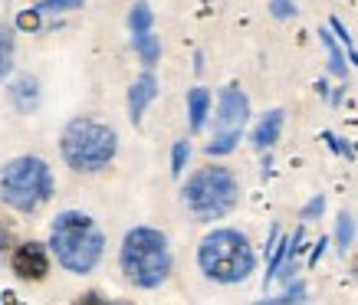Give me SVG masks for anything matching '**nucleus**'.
I'll use <instances>...</instances> for the list:
<instances>
[{
    "label": "nucleus",
    "instance_id": "f257e3e1",
    "mask_svg": "<svg viewBox=\"0 0 358 305\" xmlns=\"http://www.w3.org/2000/svg\"><path fill=\"white\" fill-rule=\"evenodd\" d=\"M50 246H53L56 260L69 273H92L96 262L102 260V233L92 223V217L79 214V210H63L50 227Z\"/></svg>",
    "mask_w": 358,
    "mask_h": 305
},
{
    "label": "nucleus",
    "instance_id": "f03ea898",
    "mask_svg": "<svg viewBox=\"0 0 358 305\" xmlns=\"http://www.w3.org/2000/svg\"><path fill=\"white\" fill-rule=\"evenodd\" d=\"M122 273L129 276L131 285L138 289H155L171 273V250L164 233L152 227H135L122 240Z\"/></svg>",
    "mask_w": 358,
    "mask_h": 305
},
{
    "label": "nucleus",
    "instance_id": "7ed1b4c3",
    "mask_svg": "<svg viewBox=\"0 0 358 305\" xmlns=\"http://www.w3.org/2000/svg\"><path fill=\"white\" fill-rule=\"evenodd\" d=\"M197 262H201V273L214 283H243L253 266H257V256H253V246L247 243L243 233L237 230H214L201 240V250H197Z\"/></svg>",
    "mask_w": 358,
    "mask_h": 305
},
{
    "label": "nucleus",
    "instance_id": "20e7f679",
    "mask_svg": "<svg viewBox=\"0 0 358 305\" xmlns=\"http://www.w3.org/2000/svg\"><path fill=\"white\" fill-rule=\"evenodd\" d=\"M63 158L73 171H99L115 158V148H119V138L109 125L102 121H92V119H76L69 121L63 131Z\"/></svg>",
    "mask_w": 358,
    "mask_h": 305
},
{
    "label": "nucleus",
    "instance_id": "39448f33",
    "mask_svg": "<svg viewBox=\"0 0 358 305\" xmlns=\"http://www.w3.org/2000/svg\"><path fill=\"white\" fill-rule=\"evenodd\" d=\"M0 194L20 214H33L36 207H43L50 194H53V174L46 161L40 158H13L3 174H0Z\"/></svg>",
    "mask_w": 358,
    "mask_h": 305
},
{
    "label": "nucleus",
    "instance_id": "423d86ee",
    "mask_svg": "<svg viewBox=\"0 0 358 305\" xmlns=\"http://www.w3.org/2000/svg\"><path fill=\"white\" fill-rule=\"evenodd\" d=\"M185 204L197 220H220L237 204V177L227 168H201L197 174L187 177Z\"/></svg>",
    "mask_w": 358,
    "mask_h": 305
},
{
    "label": "nucleus",
    "instance_id": "0eeeda50",
    "mask_svg": "<svg viewBox=\"0 0 358 305\" xmlns=\"http://www.w3.org/2000/svg\"><path fill=\"white\" fill-rule=\"evenodd\" d=\"M250 115V102L237 86H227L220 92V105H217V135L214 142L207 144V154H230L240 142V131L247 125Z\"/></svg>",
    "mask_w": 358,
    "mask_h": 305
},
{
    "label": "nucleus",
    "instance_id": "6e6552de",
    "mask_svg": "<svg viewBox=\"0 0 358 305\" xmlns=\"http://www.w3.org/2000/svg\"><path fill=\"white\" fill-rule=\"evenodd\" d=\"M13 273L20 279H43L50 273V260H46V250L40 243H23L13 253Z\"/></svg>",
    "mask_w": 358,
    "mask_h": 305
},
{
    "label": "nucleus",
    "instance_id": "1a4fd4ad",
    "mask_svg": "<svg viewBox=\"0 0 358 305\" xmlns=\"http://www.w3.org/2000/svg\"><path fill=\"white\" fill-rule=\"evenodd\" d=\"M158 96V79L152 76V73H141L135 82H131L129 89V119L138 125L141 115H145V109H148V102Z\"/></svg>",
    "mask_w": 358,
    "mask_h": 305
},
{
    "label": "nucleus",
    "instance_id": "9d476101",
    "mask_svg": "<svg viewBox=\"0 0 358 305\" xmlns=\"http://www.w3.org/2000/svg\"><path fill=\"white\" fill-rule=\"evenodd\" d=\"M280 131H282V112H280V109L266 112V115H263V121L257 125V131H253V148L266 151L270 144H276Z\"/></svg>",
    "mask_w": 358,
    "mask_h": 305
},
{
    "label": "nucleus",
    "instance_id": "9b49d317",
    "mask_svg": "<svg viewBox=\"0 0 358 305\" xmlns=\"http://www.w3.org/2000/svg\"><path fill=\"white\" fill-rule=\"evenodd\" d=\"M10 98H13V105H17L20 112H33V109H36V102H40V89H36V79H30V76L17 79V86L10 89Z\"/></svg>",
    "mask_w": 358,
    "mask_h": 305
},
{
    "label": "nucleus",
    "instance_id": "f8f14e48",
    "mask_svg": "<svg viewBox=\"0 0 358 305\" xmlns=\"http://www.w3.org/2000/svg\"><path fill=\"white\" fill-rule=\"evenodd\" d=\"M207 105H210V92L207 89H191L187 96V115H191V128L201 131L204 128V119H207Z\"/></svg>",
    "mask_w": 358,
    "mask_h": 305
},
{
    "label": "nucleus",
    "instance_id": "ddd939ff",
    "mask_svg": "<svg viewBox=\"0 0 358 305\" xmlns=\"http://www.w3.org/2000/svg\"><path fill=\"white\" fill-rule=\"evenodd\" d=\"M135 50H138V56H141V63L145 66H155L158 63V56H162V43H158V36H152V33L135 36Z\"/></svg>",
    "mask_w": 358,
    "mask_h": 305
},
{
    "label": "nucleus",
    "instance_id": "4468645a",
    "mask_svg": "<svg viewBox=\"0 0 358 305\" xmlns=\"http://www.w3.org/2000/svg\"><path fill=\"white\" fill-rule=\"evenodd\" d=\"M319 36H322V46L329 50V69H332L336 76H345V59H342V53H338L336 36H332L329 30H319Z\"/></svg>",
    "mask_w": 358,
    "mask_h": 305
},
{
    "label": "nucleus",
    "instance_id": "2eb2a0df",
    "mask_svg": "<svg viewBox=\"0 0 358 305\" xmlns=\"http://www.w3.org/2000/svg\"><path fill=\"white\" fill-rule=\"evenodd\" d=\"M129 27L135 36H141V33H148V27H152V10H148V3H135L129 13Z\"/></svg>",
    "mask_w": 358,
    "mask_h": 305
},
{
    "label": "nucleus",
    "instance_id": "dca6fc26",
    "mask_svg": "<svg viewBox=\"0 0 358 305\" xmlns=\"http://www.w3.org/2000/svg\"><path fill=\"white\" fill-rule=\"evenodd\" d=\"M289 253H293V240H276V250L270 256V269H266V283H273V276L280 273L282 260H289Z\"/></svg>",
    "mask_w": 358,
    "mask_h": 305
},
{
    "label": "nucleus",
    "instance_id": "f3484780",
    "mask_svg": "<svg viewBox=\"0 0 358 305\" xmlns=\"http://www.w3.org/2000/svg\"><path fill=\"white\" fill-rule=\"evenodd\" d=\"M352 237H355V223L348 214H338V227H336V240H338V250L345 253L352 246Z\"/></svg>",
    "mask_w": 358,
    "mask_h": 305
},
{
    "label": "nucleus",
    "instance_id": "a211bd4d",
    "mask_svg": "<svg viewBox=\"0 0 358 305\" xmlns=\"http://www.w3.org/2000/svg\"><path fill=\"white\" fill-rule=\"evenodd\" d=\"M10 66H13V40L0 30V82H3V76L10 73Z\"/></svg>",
    "mask_w": 358,
    "mask_h": 305
},
{
    "label": "nucleus",
    "instance_id": "6ab92c4d",
    "mask_svg": "<svg viewBox=\"0 0 358 305\" xmlns=\"http://www.w3.org/2000/svg\"><path fill=\"white\" fill-rule=\"evenodd\" d=\"M79 3H83V0H40L33 10L43 17V13H56V10H73V7H79Z\"/></svg>",
    "mask_w": 358,
    "mask_h": 305
},
{
    "label": "nucleus",
    "instance_id": "aec40b11",
    "mask_svg": "<svg viewBox=\"0 0 358 305\" xmlns=\"http://www.w3.org/2000/svg\"><path fill=\"white\" fill-rule=\"evenodd\" d=\"M187 142H178L174 144V151H171V174H181L185 171V161H187Z\"/></svg>",
    "mask_w": 358,
    "mask_h": 305
},
{
    "label": "nucleus",
    "instance_id": "412c9836",
    "mask_svg": "<svg viewBox=\"0 0 358 305\" xmlns=\"http://www.w3.org/2000/svg\"><path fill=\"white\" fill-rule=\"evenodd\" d=\"M270 10H273V17L286 20V17H293L296 13V3L293 0H270Z\"/></svg>",
    "mask_w": 358,
    "mask_h": 305
},
{
    "label": "nucleus",
    "instance_id": "4be33fe9",
    "mask_svg": "<svg viewBox=\"0 0 358 305\" xmlns=\"http://www.w3.org/2000/svg\"><path fill=\"white\" fill-rule=\"evenodd\" d=\"M17 23H20V30H36V27H40V13L30 7V10H23L20 17H17Z\"/></svg>",
    "mask_w": 358,
    "mask_h": 305
},
{
    "label": "nucleus",
    "instance_id": "5701e85b",
    "mask_svg": "<svg viewBox=\"0 0 358 305\" xmlns=\"http://www.w3.org/2000/svg\"><path fill=\"white\" fill-rule=\"evenodd\" d=\"M322 207H326V197H315V200H309V204H306V210H303V220L319 217V214H322Z\"/></svg>",
    "mask_w": 358,
    "mask_h": 305
},
{
    "label": "nucleus",
    "instance_id": "b1692460",
    "mask_svg": "<svg viewBox=\"0 0 358 305\" xmlns=\"http://www.w3.org/2000/svg\"><path fill=\"white\" fill-rule=\"evenodd\" d=\"M332 30H336L338 36H342V43H345L348 50H352V36H348V30H345V27H342V23H338V20H332Z\"/></svg>",
    "mask_w": 358,
    "mask_h": 305
},
{
    "label": "nucleus",
    "instance_id": "393cba45",
    "mask_svg": "<svg viewBox=\"0 0 358 305\" xmlns=\"http://www.w3.org/2000/svg\"><path fill=\"white\" fill-rule=\"evenodd\" d=\"M79 305H102V299H99L96 292H89V295H83V302Z\"/></svg>",
    "mask_w": 358,
    "mask_h": 305
},
{
    "label": "nucleus",
    "instance_id": "a878e982",
    "mask_svg": "<svg viewBox=\"0 0 358 305\" xmlns=\"http://www.w3.org/2000/svg\"><path fill=\"white\" fill-rule=\"evenodd\" d=\"M322 250H326V240H319V243H315V250H313V260H309V262H319V256H322Z\"/></svg>",
    "mask_w": 358,
    "mask_h": 305
},
{
    "label": "nucleus",
    "instance_id": "bb28decb",
    "mask_svg": "<svg viewBox=\"0 0 358 305\" xmlns=\"http://www.w3.org/2000/svg\"><path fill=\"white\" fill-rule=\"evenodd\" d=\"M260 305H276V302H273V299H270V302H260Z\"/></svg>",
    "mask_w": 358,
    "mask_h": 305
}]
</instances>
